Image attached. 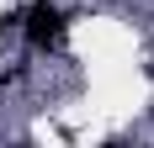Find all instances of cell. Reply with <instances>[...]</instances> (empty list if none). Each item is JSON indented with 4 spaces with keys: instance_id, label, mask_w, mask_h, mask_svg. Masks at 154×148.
Wrapping results in <instances>:
<instances>
[{
    "instance_id": "obj_1",
    "label": "cell",
    "mask_w": 154,
    "mask_h": 148,
    "mask_svg": "<svg viewBox=\"0 0 154 148\" xmlns=\"http://www.w3.org/2000/svg\"><path fill=\"white\" fill-rule=\"evenodd\" d=\"M27 43L32 48H64V16L48 5V0H37L27 16Z\"/></svg>"
}]
</instances>
